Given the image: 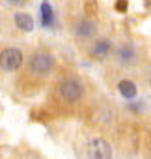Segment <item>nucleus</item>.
<instances>
[{
	"label": "nucleus",
	"mask_w": 151,
	"mask_h": 159,
	"mask_svg": "<svg viewBox=\"0 0 151 159\" xmlns=\"http://www.w3.org/2000/svg\"><path fill=\"white\" fill-rule=\"evenodd\" d=\"M110 51H112V41L103 38V39H97V41L93 43L90 54H92L93 58H97V60H103V58H106V56L110 54Z\"/></svg>",
	"instance_id": "6"
},
{
	"label": "nucleus",
	"mask_w": 151,
	"mask_h": 159,
	"mask_svg": "<svg viewBox=\"0 0 151 159\" xmlns=\"http://www.w3.org/2000/svg\"><path fill=\"white\" fill-rule=\"evenodd\" d=\"M95 34H97V25L92 19H80L77 23V26H75V36L79 39H88Z\"/></svg>",
	"instance_id": "5"
},
{
	"label": "nucleus",
	"mask_w": 151,
	"mask_h": 159,
	"mask_svg": "<svg viewBox=\"0 0 151 159\" xmlns=\"http://www.w3.org/2000/svg\"><path fill=\"white\" fill-rule=\"evenodd\" d=\"M28 69L32 75L45 77L54 69V56L47 51H36L28 58Z\"/></svg>",
	"instance_id": "1"
},
{
	"label": "nucleus",
	"mask_w": 151,
	"mask_h": 159,
	"mask_svg": "<svg viewBox=\"0 0 151 159\" xmlns=\"http://www.w3.org/2000/svg\"><path fill=\"white\" fill-rule=\"evenodd\" d=\"M118 90H119V94H121L125 99H132V98H136V94H138L136 84L131 83V81H121V83L118 84Z\"/></svg>",
	"instance_id": "9"
},
{
	"label": "nucleus",
	"mask_w": 151,
	"mask_h": 159,
	"mask_svg": "<svg viewBox=\"0 0 151 159\" xmlns=\"http://www.w3.org/2000/svg\"><path fill=\"white\" fill-rule=\"evenodd\" d=\"M23 52L15 47H6L0 51V69L4 71H17L23 66Z\"/></svg>",
	"instance_id": "3"
},
{
	"label": "nucleus",
	"mask_w": 151,
	"mask_h": 159,
	"mask_svg": "<svg viewBox=\"0 0 151 159\" xmlns=\"http://www.w3.org/2000/svg\"><path fill=\"white\" fill-rule=\"evenodd\" d=\"M52 17H54L52 8H50V4L45 0V2L41 4V23H43V26H50L52 25Z\"/></svg>",
	"instance_id": "10"
},
{
	"label": "nucleus",
	"mask_w": 151,
	"mask_h": 159,
	"mask_svg": "<svg viewBox=\"0 0 151 159\" xmlns=\"http://www.w3.org/2000/svg\"><path fill=\"white\" fill-rule=\"evenodd\" d=\"M58 94L63 101L67 103H75V101H79L82 96H84V86L82 83L79 81V79H75V77H65L63 81L58 84Z\"/></svg>",
	"instance_id": "2"
},
{
	"label": "nucleus",
	"mask_w": 151,
	"mask_h": 159,
	"mask_svg": "<svg viewBox=\"0 0 151 159\" xmlns=\"http://www.w3.org/2000/svg\"><path fill=\"white\" fill-rule=\"evenodd\" d=\"M88 157L90 159H112V148L105 139H92L88 142Z\"/></svg>",
	"instance_id": "4"
},
{
	"label": "nucleus",
	"mask_w": 151,
	"mask_h": 159,
	"mask_svg": "<svg viewBox=\"0 0 151 159\" xmlns=\"http://www.w3.org/2000/svg\"><path fill=\"white\" fill-rule=\"evenodd\" d=\"M13 21H15V26L23 32H32L34 30V19L28 13H15Z\"/></svg>",
	"instance_id": "8"
},
{
	"label": "nucleus",
	"mask_w": 151,
	"mask_h": 159,
	"mask_svg": "<svg viewBox=\"0 0 151 159\" xmlns=\"http://www.w3.org/2000/svg\"><path fill=\"white\" fill-rule=\"evenodd\" d=\"M6 2H8V4H11V6H21L24 0H6Z\"/></svg>",
	"instance_id": "11"
},
{
	"label": "nucleus",
	"mask_w": 151,
	"mask_h": 159,
	"mask_svg": "<svg viewBox=\"0 0 151 159\" xmlns=\"http://www.w3.org/2000/svg\"><path fill=\"white\" fill-rule=\"evenodd\" d=\"M118 60H119V64H123V66H131L134 60H136V49L132 47V45H121L119 49H118Z\"/></svg>",
	"instance_id": "7"
}]
</instances>
